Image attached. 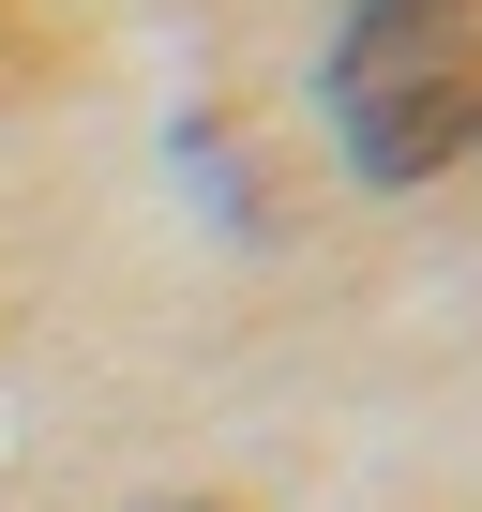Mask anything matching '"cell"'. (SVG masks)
Masks as SVG:
<instances>
[{"mask_svg":"<svg viewBox=\"0 0 482 512\" xmlns=\"http://www.w3.org/2000/svg\"><path fill=\"white\" fill-rule=\"evenodd\" d=\"M332 106L362 181H437L482 136V0H362L332 46Z\"/></svg>","mask_w":482,"mask_h":512,"instance_id":"obj_1","label":"cell"},{"mask_svg":"<svg viewBox=\"0 0 482 512\" xmlns=\"http://www.w3.org/2000/svg\"><path fill=\"white\" fill-rule=\"evenodd\" d=\"M166 512H211V497H166Z\"/></svg>","mask_w":482,"mask_h":512,"instance_id":"obj_2","label":"cell"}]
</instances>
